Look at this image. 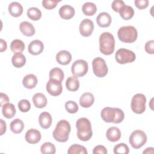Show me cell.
Segmentation results:
<instances>
[{"label":"cell","instance_id":"31","mask_svg":"<svg viewBox=\"0 0 154 154\" xmlns=\"http://www.w3.org/2000/svg\"><path fill=\"white\" fill-rule=\"evenodd\" d=\"M10 49L14 53H21L25 49V44L21 40H13L10 44Z\"/></svg>","mask_w":154,"mask_h":154},{"label":"cell","instance_id":"14","mask_svg":"<svg viewBox=\"0 0 154 154\" xmlns=\"http://www.w3.org/2000/svg\"><path fill=\"white\" fill-rule=\"evenodd\" d=\"M44 49V45L42 41L39 40H34L30 42L28 47L29 53L33 55L40 54Z\"/></svg>","mask_w":154,"mask_h":154},{"label":"cell","instance_id":"35","mask_svg":"<svg viewBox=\"0 0 154 154\" xmlns=\"http://www.w3.org/2000/svg\"><path fill=\"white\" fill-rule=\"evenodd\" d=\"M40 151L43 154H54L56 152V148L52 143L46 142L41 146Z\"/></svg>","mask_w":154,"mask_h":154},{"label":"cell","instance_id":"22","mask_svg":"<svg viewBox=\"0 0 154 154\" xmlns=\"http://www.w3.org/2000/svg\"><path fill=\"white\" fill-rule=\"evenodd\" d=\"M32 102L34 106L38 108H42L47 105V99L45 94L41 93H35L32 97Z\"/></svg>","mask_w":154,"mask_h":154},{"label":"cell","instance_id":"37","mask_svg":"<svg viewBox=\"0 0 154 154\" xmlns=\"http://www.w3.org/2000/svg\"><path fill=\"white\" fill-rule=\"evenodd\" d=\"M65 108L68 112L70 114H75L78 112L79 107L75 101L69 100L65 103Z\"/></svg>","mask_w":154,"mask_h":154},{"label":"cell","instance_id":"26","mask_svg":"<svg viewBox=\"0 0 154 154\" xmlns=\"http://www.w3.org/2000/svg\"><path fill=\"white\" fill-rule=\"evenodd\" d=\"M11 63L16 68L23 67L26 63V58L22 53H15L11 58Z\"/></svg>","mask_w":154,"mask_h":154},{"label":"cell","instance_id":"40","mask_svg":"<svg viewBox=\"0 0 154 154\" xmlns=\"http://www.w3.org/2000/svg\"><path fill=\"white\" fill-rule=\"evenodd\" d=\"M125 5V2L122 0H114L111 4L112 9L116 12H119L120 10Z\"/></svg>","mask_w":154,"mask_h":154},{"label":"cell","instance_id":"45","mask_svg":"<svg viewBox=\"0 0 154 154\" xmlns=\"http://www.w3.org/2000/svg\"><path fill=\"white\" fill-rule=\"evenodd\" d=\"M1 121V135H2L5 132L7 129L6 123L2 119L0 120Z\"/></svg>","mask_w":154,"mask_h":154},{"label":"cell","instance_id":"11","mask_svg":"<svg viewBox=\"0 0 154 154\" xmlns=\"http://www.w3.org/2000/svg\"><path fill=\"white\" fill-rule=\"evenodd\" d=\"M46 88L48 93L53 96L60 95L63 91L61 82L51 79L48 81Z\"/></svg>","mask_w":154,"mask_h":154},{"label":"cell","instance_id":"44","mask_svg":"<svg viewBox=\"0 0 154 154\" xmlns=\"http://www.w3.org/2000/svg\"><path fill=\"white\" fill-rule=\"evenodd\" d=\"M9 98L8 96L3 93H0V106H2L4 104L8 103Z\"/></svg>","mask_w":154,"mask_h":154},{"label":"cell","instance_id":"34","mask_svg":"<svg viewBox=\"0 0 154 154\" xmlns=\"http://www.w3.org/2000/svg\"><path fill=\"white\" fill-rule=\"evenodd\" d=\"M27 16L32 20H38L42 17L41 11L36 7H31L27 10Z\"/></svg>","mask_w":154,"mask_h":154},{"label":"cell","instance_id":"2","mask_svg":"<svg viewBox=\"0 0 154 154\" xmlns=\"http://www.w3.org/2000/svg\"><path fill=\"white\" fill-rule=\"evenodd\" d=\"M77 129V137L83 141L90 140L93 135L90 120L85 117L79 119L76 122Z\"/></svg>","mask_w":154,"mask_h":154},{"label":"cell","instance_id":"46","mask_svg":"<svg viewBox=\"0 0 154 154\" xmlns=\"http://www.w3.org/2000/svg\"><path fill=\"white\" fill-rule=\"evenodd\" d=\"M0 45H1V52H2L4 51H5L7 49V42L4 40L3 39L1 38L0 40Z\"/></svg>","mask_w":154,"mask_h":154},{"label":"cell","instance_id":"36","mask_svg":"<svg viewBox=\"0 0 154 154\" xmlns=\"http://www.w3.org/2000/svg\"><path fill=\"white\" fill-rule=\"evenodd\" d=\"M113 151L116 154H128L129 152V149L126 144L122 143L116 145L114 147Z\"/></svg>","mask_w":154,"mask_h":154},{"label":"cell","instance_id":"16","mask_svg":"<svg viewBox=\"0 0 154 154\" xmlns=\"http://www.w3.org/2000/svg\"><path fill=\"white\" fill-rule=\"evenodd\" d=\"M96 22L100 27H108L111 23V17L108 13L102 12L97 16Z\"/></svg>","mask_w":154,"mask_h":154},{"label":"cell","instance_id":"9","mask_svg":"<svg viewBox=\"0 0 154 154\" xmlns=\"http://www.w3.org/2000/svg\"><path fill=\"white\" fill-rule=\"evenodd\" d=\"M92 67L94 74L99 78L105 76L108 71V69L104 59L100 57H97L93 59L92 61Z\"/></svg>","mask_w":154,"mask_h":154},{"label":"cell","instance_id":"7","mask_svg":"<svg viewBox=\"0 0 154 154\" xmlns=\"http://www.w3.org/2000/svg\"><path fill=\"white\" fill-rule=\"evenodd\" d=\"M146 97L141 93L135 94L131 100V107L134 112L138 114L143 113L146 110Z\"/></svg>","mask_w":154,"mask_h":154},{"label":"cell","instance_id":"18","mask_svg":"<svg viewBox=\"0 0 154 154\" xmlns=\"http://www.w3.org/2000/svg\"><path fill=\"white\" fill-rule=\"evenodd\" d=\"M40 126L43 129H48L52 124V119L51 115L48 112H42L38 117Z\"/></svg>","mask_w":154,"mask_h":154},{"label":"cell","instance_id":"3","mask_svg":"<svg viewBox=\"0 0 154 154\" xmlns=\"http://www.w3.org/2000/svg\"><path fill=\"white\" fill-rule=\"evenodd\" d=\"M70 131L71 126L69 122L66 120H61L57 123L53 131V137L58 142H66L69 139Z\"/></svg>","mask_w":154,"mask_h":154},{"label":"cell","instance_id":"20","mask_svg":"<svg viewBox=\"0 0 154 154\" xmlns=\"http://www.w3.org/2000/svg\"><path fill=\"white\" fill-rule=\"evenodd\" d=\"M106 136L108 141L116 142L120 140L121 137L120 130L116 126H112L108 129L106 133Z\"/></svg>","mask_w":154,"mask_h":154},{"label":"cell","instance_id":"33","mask_svg":"<svg viewBox=\"0 0 154 154\" xmlns=\"http://www.w3.org/2000/svg\"><path fill=\"white\" fill-rule=\"evenodd\" d=\"M68 154H87V150L86 148L81 145L78 144H74L70 146L67 150Z\"/></svg>","mask_w":154,"mask_h":154},{"label":"cell","instance_id":"24","mask_svg":"<svg viewBox=\"0 0 154 154\" xmlns=\"http://www.w3.org/2000/svg\"><path fill=\"white\" fill-rule=\"evenodd\" d=\"M10 14L14 17L20 16L23 13V7L22 5L17 2H13L10 3L8 7Z\"/></svg>","mask_w":154,"mask_h":154},{"label":"cell","instance_id":"4","mask_svg":"<svg viewBox=\"0 0 154 154\" xmlns=\"http://www.w3.org/2000/svg\"><path fill=\"white\" fill-rule=\"evenodd\" d=\"M99 50L105 55H109L113 53L115 47V40L112 34L109 32L102 33L99 37Z\"/></svg>","mask_w":154,"mask_h":154},{"label":"cell","instance_id":"23","mask_svg":"<svg viewBox=\"0 0 154 154\" xmlns=\"http://www.w3.org/2000/svg\"><path fill=\"white\" fill-rule=\"evenodd\" d=\"M37 78L34 74H28L25 76L22 80L23 85L28 89L34 88L37 84Z\"/></svg>","mask_w":154,"mask_h":154},{"label":"cell","instance_id":"17","mask_svg":"<svg viewBox=\"0 0 154 154\" xmlns=\"http://www.w3.org/2000/svg\"><path fill=\"white\" fill-rule=\"evenodd\" d=\"M56 60L60 64L67 65L72 60V55L67 51H60L56 55Z\"/></svg>","mask_w":154,"mask_h":154},{"label":"cell","instance_id":"25","mask_svg":"<svg viewBox=\"0 0 154 154\" xmlns=\"http://www.w3.org/2000/svg\"><path fill=\"white\" fill-rule=\"evenodd\" d=\"M16 112L14 105L11 103H7L2 106V113L7 119L13 118Z\"/></svg>","mask_w":154,"mask_h":154},{"label":"cell","instance_id":"29","mask_svg":"<svg viewBox=\"0 0 154 154\" xmlns=\"http://www.w3.org/2000/svg\"><path fill=\"white\" fill-rule=\"evenodd\" d=\"M10 129L14 134H19L22 132L24 128V123L19 119H16L10 123Z\"/></svg>","mask_w":154,"mask_h":154},{"label":"cell","instance_id":"47","mask_svg":"<svg viewBox=\"0 0 154 154\" xmlns=\"http://www.w3.org/2000/svg\"><path fill=\"white\" fill-rule=\"evenodd\" d=\"M144 154V153H153V147H148L146 148L145 150L143 151V152Z\"/></svg>","mask_w":154,"mask_h":154},{"label":"cell","instance_id":"21","mask_svg":"<svg viewBox=\"0 0 154 154\" xmlns=\"http://www.w3.org/2000/svg\"><path fill=\"white\" fill-rule=\"evenodd\" d=\"M19 29L21 32L27 37L32 36L35 32L32 24L27 21L22 22L19 25Z\"/></svg>","mask_w":154,"mask_h":154},{"label":"cell","instance_id":"1","mask_svg":"<svg viewBox=\"0 0 154 154\" xmlns=\"http://www.w3.org/2000/svg\"><path fill=\"white\" fill-rule=\"evenodd\" d=\"M102 120L107 123L116 124L121 123L125 117L123 111L118 108L105 107L102 109L100 113Z\"/></svg>","mask_w":154,"mask_h":154},{"label":"cell","instance_id":"12","mask_svg":"<svg viewBox=\"0 0 154 154\" xmlns=\"http://www.w3.org/2000/svg\"><path fill=\"white\" fill-rule=\"evenodd\" d=\"M79 32L83 37H89L94 30V23L89 19H84L79 24Z\"/></svg>","mask_w":154,"mask_h":154},{"label":"cell","instance_id":"30","mask_svg":"<svg viewBox=\"0 0 154 154\" xmlns=\"http://www.w3.org/2000/svg\"><path fill=\"white\" fill-rule=\"evenodd\" d=\"M82 11L86 16H93L97 11L96 5L91 2L84 3L82 7Z\"/></svg>","mask_w":154,"mask_h":154},{"label":"cell","instance_id":"15","mask_svg":"<svg viewBox=\"0 0 154 154\" xmlns=\"http://www.w3.org/2000/svg\"><path fill=\"white\" fill-rule=\"evenodd\" d=\"M75 9L69 5H64L60 7L59 10V15L65 20H69L75 15Z\"/></svg>","mask_w":154,"mask_h":154},{"label":"cell","instance_id":"6","mask_svg":"<svg viewBox=\"0 0 154 154\" xmlns=\"http://www.w3.org/2000/svg\"><path fill=\"white\" fill-rule=\"evenodd\" d=\"M147 135L141 130H135L130 135L129 142L131 146L135 149H138L143 146L147 142Z\"/></svg>","mask_w":154,"mask_h":154},{"label":"cell","instance_id":"39","mask_svg":"<svg viewBox=\"0 0 154 154\" xmlns=\"http://www.w3.org/2000/svg\"><path fill=\"white\" fill-rule=\"evenodd\" d=\"M60 1L57 0H43L42 1V5L44 8L48 10H51L56 7L57 4Z\"/></svg>","mask_w":154,"mask_h":154},{"label":"cell","instance_id":"19","mask_svg":"<svg viewBox=\"0 0 154 154\" xmlns=\"http://www.w3.org/2000/svg\"><path fill=\"white\" fill-rule=\"evenodd\" d=\"M94 102V97L93 94L89 92L84 93L79 99V104L83 108L90 107Z\"/></svg>","mask_w":154,"mask_h":154},{"label":"cell","instance_id":"41","mask_svg":"<svg viewBox=\"0 0 154 154\" xmlns=\"http://www.w3.org/2000/svg\"><path fill=\"white\" fill-rule=\"evenodd\" d=\"M134 3L135 6L138 9L142 10L148 7L149 1L148 0H135Z\"/></svg>","mask_w":154,"mask_h":154},{"label":"cell","instance_id":"38","mask_svg":"<svg viewBox=\"0 0 154 154\" xmlns=\"http://www.w3.org/2000/svg\"><path fill=\"white\" fill-rule=\"evenodd\" d=\"M18 108L22 112H26L31 109V103L26 99H22L18 102Z\"/></svg>","mask_w":154,"mask_h":154},{"label":"cell","instance_id":"28","mask_svg":"<svg viewBox=\"0 0 154 154\" xmlns=\"http://www.w3.org/2000/svg\"><path fill=\"white\" fill-rule=\"evenodd\" d=\"M119 13L123 19L128 20L134 16V10L132 7L125 5L122 7Z\"/></svg>","mask_w":154,"mask_h":154},{"label":"cell","instance_id":"5","mask_svg":"<svg viewBox=\"0 0 154 154\" xmlns=\"http://www.w3.org/2000/svg\"><path fill=\"white\" fill-rule=\"evenodd\" d=\"M117 35L121 42L131 43L137 40L138 32L136 28L133 26H123L119 29Z\"/></svg>","mask_w":154,"mask_h":154},{"label":"cell","instance_id":"13","mask_svg":"<svg viewBox=\"0 0 154 154\" xmlns=\"http://www.w3.org/2000/svg\"><path fill=\"white\" fill-rule=\"evenodd\" d=\"M42 138L40 132L36 129H29L25 134V138L26 142L29 144L38 143Z\"/></svg>","mask_w":154,"mask_h":154},{"label":"cell","instance_id":"42","mask_svg":"<svg viewBox=\"0 0 154 154\" xmlns=\"http://www.w3.org/2000/svg\"><path fill=\"white\" fill-rule=\"evenodd\" d=\"M154 41L153 40H149L145 44V51L149 54H153L154 53Z\"/></svg>","mask_w":154,"mask_h":154},{"label":"cell","instance_id":"27","mask_svg":"<svg viewBox=\"0 0 154 154\" xmlns=\"http://www.w3.org/2000/svg\"><path fill=\"white\" fill-rule=\"evenodd\" d=\"M66 88L70 91H77L79 88V81L75 76H69L66 81Z\"/></svg>","mask_w":154,"mask_h":154},{"label":"cell","instance_id":"32","mask_svg":"<svg viewBox=\"0 0 154 154\" xmlns=\"http://www.w3.org/2000/svg\"><path fill=\"white\" fill-rule=\"evenodd\" d=\"M64 75L63 71L58 67H54L49 72V79L62 82L64 79Z\"/></svg>","mask_w":154,"mask_h":154},{"label":"cell","instance_id":"43","mask_svg":"<svg viewBox=\"0 0 154 154\" xmlns=\"http://www.w3.org/2000/svg\"><path fill=\"white\" fill-rule=\"evenodd\" d=\"M106 148L102 145H98L94 147L93 150V153H101V154H106L107 153Z\"/></svg>","mask_w":154,"mask_h":154},{"label":"cell","instance_id":"8","mask_svg":"<svg viewBox=\"0 0 154 154\" xmlns=\"http://www.w3.org/2000/svg\"><path fill=\"white\" fill-rule=\"evenodd\" d=\"M115 58L118 63L124 64L134 62L136 59V55L135 53L131 50L125 48H120L117 51Z\"/></svg>","mask_w":154,"mask_h":154},{"label":"cell","instance_id":"10","mask_svg":"<svg viewBox=\"0 0 154 154\" xmlns=\"http://www.w3.org/2000/svg\"><path fill=\"white\" fill-rule=\"evenodd\" d=\"M88 70V63L86 61L81 59L76 60L71 67L72 73L76 78L84 76L87 73Z\"/></svg>","mask_w":154,"mask_h":154}]
</instances>
